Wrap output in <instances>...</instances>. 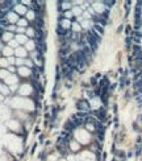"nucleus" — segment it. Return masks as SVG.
I'll return each mask as SVG.
<instances>
[{
    "label": "nucleus",
    "mask_w": 142,
    "mask_h": 161,
    "mask_svg": "<svg viewBox=\"0 0 142 161\" xmlns=\"http://www.w3.org/2000/svg\"><path fill=\"white\" fill-rule=\"evenodd\" d=\"M138 32H140V33H142V27L140 28V30H138Z\"/></svg>",
    "instance_id": "nucleus-6"
},
{
    "label": "nucleus",
    "mask_w": 142,
    "mask_h": 161,
    "mask_svg": "<svg viewBox=\"0 0 142 161\" xmlns=\"http://www.w3.org/2000/svg\"><path fill=\"white\" fill-rule=\"evenodd\" d=\"M78 108L82 112H84V114H86V112L90 110V106H88V103H87L86 100H80L78 103Z\"/></svg>",
    "instance_id": "nucleus-1"
},
{
    "label": "nucleus",
    "mask_w": 142,
    "mask_h": 161,
    "mask_svg": "<svg viewBox=\"0 0 142 161\" xmlns=\"http://www.w3.org/2000/svg\"><path fill=\"white\" fill-rule=\"evenodd\" d=\"M72 29H74V32H75V33H79V30H80V27H79V24H76V22H75V24L72 25Z\"/></svg>",
    "instance_id": "nucleus-4"
},
{
    "label": "nucleus",
    "mask_w": 142,
    "mask_h": 161,
    "mask_svg": "<svg viewBox=\"0 0 142 161\" xmlns=\"http://www.w3.org/2000/svg\"><path fill=\"white\" fill-rule=\"evenodd\" d=\"M72 12H71V11H67V12H65V17H66V19H71V17H72Z\"/></svg>",
    "instance_id": "nucleus-5"
},
{
    "label": "nucleus",
    "mask_w": 142,
    "mask_h": 161,
    "mask_svg": "<svg viewBox=\"0 0 142 161\" xmlns=\"http://www.w3.org/2000/svg\"><path fill=\"white\" fill-rule=\"evenodd\" d=\"M82 13V8H79V7H76V8H74L72 9V15H75V16H79Z\"/></svg>",
    "instance_id": "nucleus-3"
},
{
    "label": "nucleus",
    "mask_w": 142,
    "mask_h": 161,
    "mask_svg": "<svg viewBox=\"0 0 142 161\" xmlns=\"http://www.w3.org/2000/svg\"><path fill=\"white\" fill-rule=\"evenodd\" d=\"M82 27H83L84 29H91V27L93 28V24L91 20H83L82 21Z\"/></svg>",
    "instance_id": "nucleus-2"
}]
</instances>
